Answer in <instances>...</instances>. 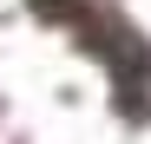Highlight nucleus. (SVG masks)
Masks as SVG:
<instances>
[]
</instances>
